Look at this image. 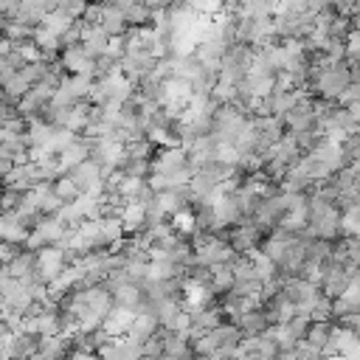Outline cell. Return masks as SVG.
I'll return each mask as SVG.
<instances>
[{
    "instance_id": "cell-1",
    "label": "cell",
    "mask_w": 360,
    "mask_h": 360,
    "mask_svg": "<svg viewBox=\"0 0 360 360\" xmlns=\"http://www.w3.org/2000/svg\"><path fill=\"white\" fill-rule=\"evenodd\" d=\"M349 68H352L349 59H335V62L323 65V68L312 76V82H309V93H315L318 98L338 101V96L343 93V87L352 82Z\"/></svg>"
},
{
    "instance_id": "cell-2",
    "label": "cell",
    "mask_w": 360,
    "mask_h": 360,
    "mask_svg": "<svg viewBox=\"0 0 360 360\" xmlns=\"http://www.w3.org/2000/svg\"><path fill=\"white\" fill-rule=\"evenodd\" d=\"M245 121H248V112H245L239 104H233V101L219 104V107H217V112H214L211 135H214L217 141H222V143H231V141H233V135L242 129V124H245Z\"/></svg>"
},
{
    "instance_id": "cell-3",
    "label": "cell",
    "mask_w": 360,
    "mask_h": 360,
    "mask_svg": "<svg viewBox=\"0 0 360 360\" xmlns=\"http://www.w3.org/2000/svg\"><path fill=\"white\" fill-rule=\"evenodd\" d=\"M90 141V158L101 166L104 174H110L112 169L121 166L124 160V141L115 135H104V138H87Z\"/></svg>"
},
{
    "instance_id": "cell-4",
    "label": "cell",
    "mask_w": 360,
    "mask_h": 360,
    "mask_svg": "<svg viewBox=\"0 0 360 360\" xmlns=\"http://www.w3.org/2000/svg\"><path fill=\"white\" fill-rule=\"evenodd\" d=\"M65 228H68V225H65L56 214H45V217H39V219L31 225V231H28V236H25V248H28V250H39V248H45V245H56V242L62 239Z\"/></svg>"
},
{
    "instance_id": "cell-5",
    "label": "cell",
    "mask_w": 360,
    "mask_h": 360,
    "mask_svg": "<svg viewBox=\"0 0 360 360\" xmlns=\"http://www.w3.org/2000/svg\"><path fill=\"white\" fill-rule=\"evenodd\" d=\"M70 180L76 183L79 194H90V197H98L104 191V172L101 166L93 160V158H84L79 166H73L70 172Z\"/></svg>"
},
{
    "instance_id": "cell-6",
    "label": "cell",
    "mask_w": 360,
    "mask_h": 360,
    "mask_svg": "<svg viewBox=\"0 0 360 360\" xmlns=\"http://www.w3.org/2000/svg\"><path fill=\"white\" fill-rule=\"evenodd\" d=\"M281 292L298 307V312H309V307L315 304V298L321 295V287L315 284V281H309V278H304V276H287L284 278V284H281Z\"/></svg>"
},
{
    "instance_id": "cell-7",
    "label": "cell",
    "mask_w": 360,
    "mask_h": 360,
    "mask_svg": "<svg viewBox=\"0 0 360 360\" xmlns=\"http://www.w3.org/2000/svg\"><path fill=\"white\" fill-rule=\"evenodd\" d=\"M323 354H343V357H360V338L346 323H332L329 338L323 346Z\"/></svg>"
},
{
    "instance_id": "cell-8",
    "label": "cell",
    "mask_w": 360,
    "mask_h": 360,
    "mask_svg": "<svg viewBox=\"0 0 360 360\" xmlns=\"http://www.w3.org/2000/svg\"><path fill=\"white\" fill-rule=\"evenodd\" d=\"M281 121H284V129H287V132L312 129V127H315V101H312L307 93H301V96L295 98V104L281 115Z\"/></svg>"
},
{
    "instance_id": "cell-9",
    "label": "cell",
    "mask_w": 360,
    "mask_h": 360,
    "mask_svg": "<svg viewBox=\"0 0 360 360\" xmlns=\"http://www.w3.org/2000/svg\"><path fill=\"white\" fill-rule=\"evenodd\" d=\"M65 267H68V259L59 245H45L37 250V278L39 281H45V284L53 281Z\"/></svg>"
},
{
    "instance_id": "cell-10",
    "label": "cell",
    "mask_w": 360,
    "mask_h": 360,
    "mask_svg": "<svg viewBox=\"0 0 360 360\" xmlns=\"http://www.w3.org/2000/svg\"><path fill=\"white\" fill-rule=\"evenodd\" d=\"M155 65H158V56H155V53H124V56L118 59V70H121L132 84H138L143 76H149V73L155 70Z\"/></svg>"
},
{
    "instance_id": "cell-11",
    "label": "cell",
    "mask_w": 360,
    "mask_h": 360,
    "mask_svg": "<svg viewBox=\"0 0 360 360\" xmlns=\"http://www.w3.org/2000/svg\"><path fill=\"white\" fill-rule=\"evenodd\" d=\"M62 68L68 73H90L96 76V56H90L82 42H73V45H65L62 51Z\"/></svg>"
},
{
    "instance_id": "cell-12",
    "label": "cell",
    "mask_w": 360,
    "mask_h": 360,
    "mask_svg": "<svg viewBox=\"0 0 360 360\" xmlns=\"http://www.w3.org/2000/svg\"><path fill=\"white\" fill-rule=\"evenodd\" d=\"M96 22L110 34V37H118L127 31V17H124V8H118L115 3H98V14H96Z\"/></svg>"
},
{
    "instance_id": "cell-13",
    "label": "cell",
    "mask_w": 360,
    "mask_h": 360,
    "mask_svg": "<svg viewBox=\"0 0 360 360\" xmlns=\"http://www.w3.org/2000/svg\"><path fill=\"white\" fill-rule=\"evenodd\" d=\"M118 219H121L124 233H138V231L146 228V205L138 202V200H124V205L118 211Z\"/></svg>"
},
{
    "instance_id": "cell-14",
    "label": "cell",
    "mask_w": 360,
    "mask_h": 360,
    "mask_svg": "<svg viewBox=\"0 0 360 360\" xmlns=\"http://www.w3.org/2000/svg\"><path fill=\"white\" fill-rule=\"evenodd\" d=\"M233 323L242 329V335H259L270 326V318H267V309L264 307H250V309H242L233 315Z\"/></svg>"
},
{
    "instance_id": "cell-15",
    "label": "cell",
    "mask_w": 360,
    "mask_h": 360,
    "mask_svg": "<svg viewBox=\"0 0 360 360\" xmlns=\"http://www.w3.org/2000/svg\"><path fill=\"white\" fill-rule=\"evenodd\" d=\"M84 158H90V141H87L84 135H82V138L76 135V138H73V141H70V143L56 155V160H59V169H62V172H70V169H73V166H79Z\"/></svg>"
},
{
    "instance_id": "cell-16",
    "label": "cell",
    "mask_w": 360,
    "mask_h": 360,
    "mask_svg": "<svg viewBox=\"0 0 360 360\" xmlns=\"http://www.w3.org/2000/svg\"><path fill=\"white\" fill-rule=\"evenodd\" d=\"M82 48L90 53V56H101L107 51V42H110V34L98 25V22H84L82 25Z\"/></svg>"
},
{
    "instance_id": "cell-17",
    "label": "cell",
    "mask_w": 360,
    "mask_h": 360,
    "mask_svg": "<svg viewBox=\"0 0 360 360\" xmlns=\"http://www.w3.org/2000/svg\"><path fill=\"white\" fill-rule=\"evenodd\" d=\"M112 292V304L118 307H129V309H138L146 298H143V287L138 281H121L118 287L110 290Z\"/></svg>"
},
{
    "instance_id": "cell-18",
    "label": "cell",
    "mask_w": 360,
    "mask_h": 360,
    "mask_svg": "<svg viewBox=\"0 0 360 360\" xmlns=\"http://www.w3.org/2000/svg\"><path fill=\"white\" fill-rule=\"evenodd\" d=\"M160 357H194V349L188 343V335L186 332H169L163 329V352Z\"/></svg>"
},
{
    "instance_id": "cell-19",
    "label": "cell",
    "mask_w": 360,
    "mask_h": 360,
    "mask_svg": "<svg viewBox=\"0 0 360 360\" xmlns=\"http://www.w3.org/2000/svg\"><path fill=\"white\" fill-rule=\"evenodd\" d=\"M39 346V335L28 332V329H14L11 343H8V354L11 357H34Z\"/></svg>"
},
{
    "instance_id": "cell-20",
    "label": "cell",
    "mask_w": 360,
    "mask_h": 360,
    "mask_svg": "<svg viewBox=\"0 0 360 360\" xmlns=\"http://www.w3.org/2000/svg\"><path fill=\"white\" fill-rule=\"evenodd\" d=\"M132 315H135V309L112 304V309L107 312V318H104L101 329H104V332H110L112 338H115V335H124V332L129 329V323H132Z\"/></svg>"
},
{
    "instance_id": "cell-21",
    "label": "cell",
    "mask_w": 360,
    "mask_h": 360,
    "mask_svg": "<svg viewBox=\"0 0 360 360\" xmlns=\"http://www.w3.org/2000/svg\"><path fill=\"white\" fill-rule=\"evenodd\" d=\"M93 82H96V76H90V73H70V76H62V79H59V84H62V87H68V90H70V96H73L76 101L90 96Z\"/></svg>"
},
{
    "instance_id": "cell-22",
    "label": "cell",
    "mask_w": 360,
    "mask_h": 360,
    "mask_svg": "<svg viewBox=\"0 0 360 360\" xmlns=\"http://www.w3.org/2000/svg\"><path fill=\"white\" fill-rule=\"evenodd\" d=\"M191 312V326L194 329H200V332H205V329H214L219 321H222V309L219 307H194V309H188Z\"/></svg>"
},
{
    "instance_id": "cell-23",
    "label": "cell",
    "mask_w": 360,
    "mask_h": 360,
    "mask_svg": "<svg viewBox=\"0 0 360 360\" xmlns=\"http://www.w3.org/2000/svg\"><path fill=\"white\" fill-rule=\"evenodd\" d=\"M340 233H343V236L360 233V200L340 208Z\"/></svg>"
},
{
    "instance_id": "cell-24",
    "label": "cell",
    "mask_w": 360,
    "mask_h": 360,
    "mask_svg": "<svg viewBox=\"0 0 360 360\" xmlns=\"http://www.w3.org/2000/svg\"><path fill=\"white\" fill-rule=\"evenodd\" d=\"M31 39H34V45L45 53V59H51V53L56 51V45H62V42H59V37H56L51 28H45V25H37V28H34V34H31Z\"/></svg>"
},
{
    "instance_id": "cell-25",
    "label": "cell",
    "mask_w": 360,
    "mask_h": 360,
    "mask_svg": "<svg viewBox=\"0 0 360 360\" xmlns=\"http://www.w3.org/2000/svg\"><path fill=\"white\" fill-rule=\"evenodd\" d=\"M124 17H127V25H149L155 11L146 3H132V6L124 8Z\"/></svg>"
},
{
    "instance_id": "cell-26",
    "label": "cell",
    "mask_w": 360,
    "mask_h": 360,
    "mask_svg": "<svg viewBox=\"0 0 360 360\" xmlns=\"http://www.w3.org/2000/svg\"><path fill=\"white\" fill-rule=\"evenodd\" d=\"M73 20H76V17H70L68 11H62V8H53V11H48V14L42 17V25H45V28H51L56 37H62V34H65V28H68Z\"/></svg>"
},
{
    "instance_id": "cell-27",
    "label": "cell",
    "mask_w": 360,
    "mask_h": 360,
    "mask_svg": "<svg viewBox=\"0 0 360 360\" xmlns=\"http://www.w3.org/2000/svg\"><path fill=\"white\" fill-rule=\"evenodd\" d=\"M31 84H28V79L17 70V73H11L6 82H3V90H6V96L11 98V101H20L22 96H25V90H28Z\"/></svg>"
},
{
    "instance_id": "cell-28",
    "label": "cell",
    "mask_w": 360,
    "mask_h": 360,
    "mask_svg": "<svg viewBox=\"0 0 360 360\" xmlns=\"http://www.w3.org/2000/svg\"><path fill=\"white\" fill-rule=\"evenodd\" d=\"M329 326H332L329 321H312L309 329H307V338H304L315 349H321V354H323V346H326V338H329Z\"/></svg>"
},
{
    "instance_id": "cell-29",
    "label": "cell",
    "mask_w": 360,
    "mask_h": 360,
    "mask_svg": "<svg viewBox=\"0 0 360 360\" xmlns=\"http://www.w3.org/2000/svg\"><path fill=\"white\" fill-rule=\"evenodd\" d=\"M340 298H343L346 304H352L354 309H360V267H354V270H352L349 284H346V290L340 292Z\"/></svg>"
},
{
    "instance_id": "cell-30",
    "label": "cell",
    "mask_w": 360,
    "mask_h": 360,
    "mask_svg": "<svg viewBox=\"0 0 360 360\" xmlns=\"http://www.w3.org/2000/svg\"><path fill=\"white\" fill-rule=\"evenodd\" d=\"M53 191H56L65 202H70V200H76V197H79V188H76V183L70 180V174H68V172H62V174L53 180Z\"/></svg>"
},
{
    "instance_id": "cell-31",
    "label": "cell",
    "mask_w": 360,
    "mask_h": 360,
    "mask_svg": "<svg viewBox=\"0 0 360 360\" xmlns=\"http://www.w3.org/2000/svg\"><path fill=\"white\" fill-rule=\"evenodd\" d=\"M343 155H346V163H360V132H349L343 141Z\"/></svg>"
},
{
    "instance_id": "cell-32",
    "label": "cell",
    "mask_w": 360,
    "mask_h": 360,
    "mask_svg": "<svg viewBox=\"0 0 360 360\" xmlns=\"http://www.w3.org/2000/svg\"><path fill=\"white\" fill-rule=\"evenodd\" d=\"M343 56L349 59V62H357L360 59V31H349L346 37H343Z\"/></svg>"
},
{
    "instance_id": "cell-33",
    "label": "cell",
    "mask_w": 360,
    "mask_h": 360,
    "mask_svg": "<svg viewBox=\"0 0 360 360\" xmlns=\"http://www.w3.org/2000/svg\"><path fill=\"white\" fill-rule=\"evenodd\" d=\"M82 25H84V20L76 17V20L65 28V34L59 37V42H62V45H73V42H79V39H82Z\"/></svg>"
},
{
    "instance_id": "cell-34",
    "label": "cell",
    "mask_w": 360,
    "mask_h": 360,
    "mask_svg": "<svg viewBox=\"0 0 360 360\" xmlns=\"http://www.w3.org/2000/svg\"><path fill=\"white\" fill-rule=\"evenodd\" d=\"M87 3H90V0H56V8L68 11L70 17H82L84 8H87Z\"/></svg>"
},
{
    "instance_id": "cell-35",
    "label": "cell",
    "mask_w": 360,
    "mask_h": 360,
    "mask_svg": "<svg viewBox=\"0 0 360 360\" xmlns=\"http://www.w3.org/2000/svg\"><path fill=\"white\" fill-rule=\"evenodd\" d=\"M188 3H191V6H194L200 14H208V17H214V14H217V11L225 6L222 0H188Z\"/></svg>"
},
{
    "instance_id": "cell-36",
    "label": "cell",
    "mask_w": 360,
    "mask_h": 360,
    "mask_svg": "<svg viewBox=\"0 0 360 360\" xmlns=\"http://www.w3.org/2000/svg\"><path fill=\"white\" fill-rule=\"evenodd\" d=\"M343 107L349 110L352 121H354V124H360V98H354V101H349V104H343Z\"/></svg>"
},
{
    "instance_id": "cell-37",
    "label": "cell",
    "mask_w": 360,
    "mask_h": 360,
    "mask_svg": "<svg viewBox=\"0 0 360 360\" xmlns=\"http://www.w3.org/2000/svg\"><path fill=\"white\" fill-rule=\"evenodd\" d=\"M143 3H146V6L152 8V11H158V8H166V6L172 3V0H143Z\"/></svg>"
},
{
    "instance_id": "cell-38",
    "label": "cell",
    "mask_w": 360,
    "mask_h": 360,
    "mask_svg": "<svg viewBox=\"0 0 360 360\" xmlns=\"http://www.w3.org/2000/svg\"><path fill=\"white\" fill-rule=\"evenodd\" d=\"M172 3H188V0H172Z\"/></svg>"
},
{
    "instance_id": "cell-39",
    "label": "cell",
    "mask_w": 360,
    "mask_h": 360,
    "mask_svg": "<svg viewBox=\"0 0 360 360\" xmlns=\"http://www.w3.org/2000/svg\"><path fill=\"white\" fill-rule=\"evenodd\" d=\"M354 65H360V59H357V62H354Z\"/></svg>"
}]
</instances>
